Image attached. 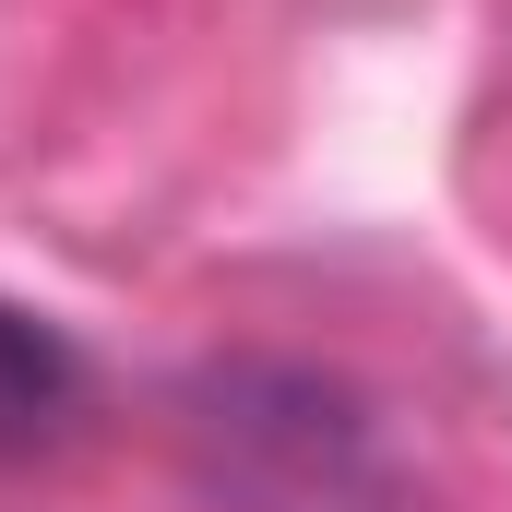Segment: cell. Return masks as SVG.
<instances>
[{
  "label": "cell",
  "instance_id": "6da1fadb",
  "mask_svg": "<svg viewBox=\"0 0 512 512\" xmlns=\"http://www.w3.org/2000/svg\"><path fill=\"white\" fill-rule=\"evenodd\" d=\"M191 441L239 512H405L382 429L310 370H215L191 393Z\"/></svg>",
  "mask_w": 512,
  "mask_h": 512
},
{
  "label": "cell",
  "instance_id": "7a4b0ae2",
  "mask_svg": "<svg viewBox=\"0 0 512 512\" xmlns=\"http://www.w3.org/2000/svg\"><path fill=\"white\" fill-rule=\"evenodd\" d=\"M72 417H84V358H72V334L36 322V310H0V453H48Z\"/></svg>",
  "mask_w": 512,
  "mask_h": 512
}]
</instances>
